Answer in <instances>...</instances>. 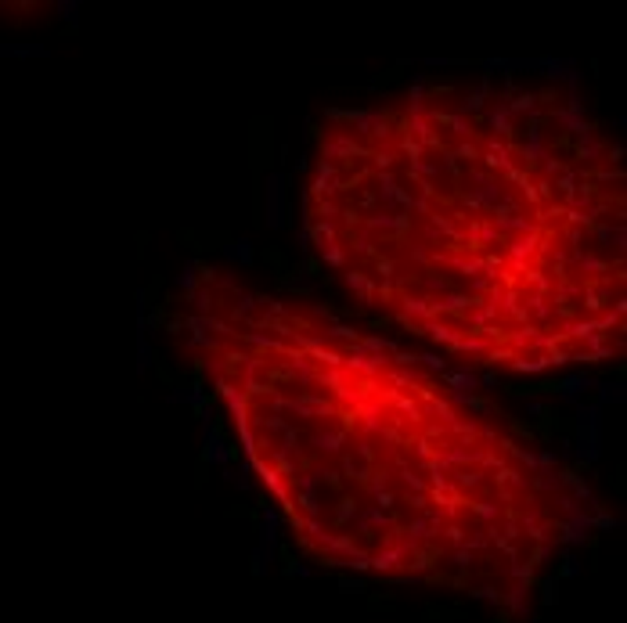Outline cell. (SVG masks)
<instances>
[{
  "mask_svg": "<svg viewBox=\"0 0 627 623\" xmlns=\"http://www.w3.org/2000/svg\"><path fill=\"white\" fill-rule=\"evenodd\" d=\"M181 321L260 486L321 565L512 605L595 523L569 469L310 299L199 267Z\"/></svg>",
  "mask_w": 627,
  "mask_h": 623,
  "instance_id": "cell-2",
  "label": "cell"
},
{
  "mask_svg": "<svg viewBox=\"0 0 627 623\" xmlns=\"http://www.w3.org/2000/svg\"><path fill=\"white\" fill-rule=\"evenodd\" d=\"M623 184L574 90L433 83L325 123L307 238L354 299L465 364H602L627 331Z\"/></svg>",
  "mask_w": 627,
  "mask_h": 623,
  "instance_id": "cell-1",
  "label": "cell"
}]
</instances>
